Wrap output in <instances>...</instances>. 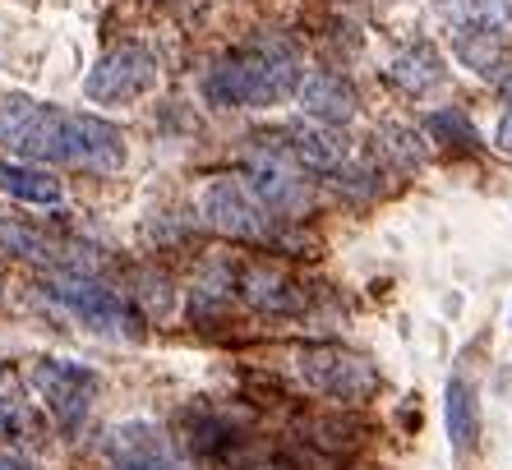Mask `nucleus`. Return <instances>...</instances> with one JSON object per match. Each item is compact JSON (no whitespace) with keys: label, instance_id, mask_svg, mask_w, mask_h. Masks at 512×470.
<instances>
[{"label":"nucleus","instance_id":"1","mask_svg":"<svg viewBox=\"0 0 512 470\" xmlns=\"http://www.w3.org/2000/svg\"><path fill=\"white\" fill-rule=\"evenodd\" d=\"M0 148L51 166H84V171H120L125 166V139L111 120L65 111V106L37 102L14 93L0 102Z\"/></svg>","mask_w":512,"mask_h":470},{"label":"nucleus","instance_id":"2","mask_svg":"<svg viewBox=\"0 0 512 470\" xmlns=\"http://www.w3.org/2000/svg\"><path fill=\"white\" fill-rule=\"evenodd\" d=\"M300 60L277 42L231 51L213 74L203 79V93L217 106H277L291 93H300Z\"/></svg>","mask_w":512,"mask_h":470},{"label":"nucleus","instance_id":"3","mask_svg":"<svg viewBox=\"0 0 512 470\" xmlns=\"http://www.w3.org/2000/svg\"><path fill=\"white\" fill-rule=\"evenodd\" d=\"M296 374L305 388L323 392L333 401H365L379 392V369L365 355L342 351V346H310V351H300Z\"/></svg>","mask_w":512,"mask_h":470},{"label":"nucleus","instance_id":"4","mask_svg":"<svg viewBox=\"0 0 512 470\" xmlns=\"http://www.w3.org/2000/svg\"><path fill=\"white\" fill-rule=\"evenodd\" d=\"M199 212L213 231L231 235V240H268L273 235V212L250 194V185L236 176H217L203 185Z\"/></svg>","mask_w":512,"mask_h":470},{"label":"nucleus","instance_id":"5","mask_svg":"<svg viewBox=\"0 0 512 470\" xmlns=\"http://www.w3.org/2000/svg\"><path fill=\"white\" fill-rule=\"evenodd\" d=\"M157 79H162V70H157L153 51L125 42V47L107 51L97 60L93 74L84 79V93L88 102H139V97H148L157 88Z\"/></svg>","mask_w":512,"mask_h":470},{"label":"nucleus","instance_id":"6","mask_svg":"<svg viewBox=\"0 0 512 470\" xmlns=\"http://www.w3.org/2000/svg\"><path fill=\"white\" fill-rule=\"evenodd\" d=\"M33 388L47 401V411L56 415L60 429H79L93 411L97 397V374L74 360H37L33 365Z\"/></svg>","mask_w":512,"mask_h":470},{"label":"nucleus","instance_id":"7","mask_svg":"<svg viewBox=\"0 0 512 470\" xmlns=\"http://www.w3.org/2000/svg\"><path fill=\"white\" fill-rule=\"evenodd\" d=\"M245 185H250V194L263 203V208L282 212V217H296V212L310 208V189H305L300 166L286 162L277 148L250 157V166H245Z\"/></svg>","mask_w":512,"mask_h":470},{"label":"nucleus","instance_id":"8","mask_svg":"<svg viewBox=\"0 0 512 470\" xmlns=\"http://www.w3.org/2000/svg\"><path fill=\"white\" fill-rule=\"evenodd\" d=\"M51 295H56L74 318H84L88 328L111 332V337L130 332V323H134L125 300H120L116 291H107V286L88 282V277H56V282H51Z\"/></svg>","mask_w":512,"mask_h":470},{"label":"nucleus","instance_id":"9","mask_svg":"<svg viewBox=\"0 0 512 470\" xmlns=\"http://www.w3.org/2000/svg\"><path fill=\"white\" fill-rule=\"evenodd\" d=\"M107 452L116 461L111 470H185V461L162 443L153 424H120V429H111Z\"/></svg>","mask_w":512,"mask_h":470},{"label":"nucleus","instance_id":"10","mask_svg":"<svg viewBox=\"0 0 512 470\" xmlns=\"http://www.w3.org/2000/svg\"><path fill=\"white\" fill-rule=\"evenodd\" d=\"M282 148L291 153V162L310 166V171H337L351 157V143L342 139V130H328V125H291L282 130Z\"/></svg>","mask_w":512,"mask_h":470},{"label":"nucleus","instance_id":"11","mask_svg":"<svg viewBox=\"0 0 512 470\" xmlns=\"http://www.w3.org/2000/svg\"><path fill=\"white\" fill-rule=\"evenodd\" d=\"M300 106H305V116L323 120V125H346L360 111L356 88L337 74H310L300 83Z\"/></svg>","mask_w":512,"mask_h":470},{"label":"nucleus","instance_id":"12","mask_svg":"<svg viewBox=\"0 0 512 470\" xmlns=\"http://www.w3.org/2000/svg\"><path fill=\"white\" fill-rule=\"evenodd\" d=\"M453 51L485 79H499L508 65V33L503 28H453Z\"/></svg>","mask_w":512,"mask_h":470},{"label":"nucleus","instance_id":"13","mask_svg":"<svg viewBox=\"0 0 512 470\" xmlns=\"http://www.w3.org/2000/svg\"><path fill=\"white\" fill-rule=\"evenodd\" d=\"M0 189L19 203H37V208H56V203L65 199L60 180L28 162H0Z\"/></svg>","mask_w":512,"mask_h":470},{"label":"nucleus","instance_id":"14","mask_svg":"<svg viewBox=\"0 0 512 470\" xmlns=\"http://www.w3.org/2000/svg\"><path fill=\"white\" fill-rule=\"evenodd\" d=\"M443 420H448V443L457 452H471L480 443V401L476 388L466 378H453L448 383V401H443Z\"/></svg>","mask_w":512,"mask_h":470},{"label":"nucleus","instance_id":"15","mask_svg":"<svg viewBox=\"0 0 512 470\" xmlns=\"http://www.w3.org/2000/svg\"><path fill=\"white\" fill-rule=\"evenodd\" d=\"M388 74H393L397 83H402L406 93H429L434 83H443V60L439 51L429 47V42H416V47H406L393 56V65H388Z\"/></svg>","mask_w":512,"mask_h":470},{"label":"nucleus","instance_id":"16","mask_svg":"<svg viewBox=\"0 0 512 470\" xmlns=\"http://www.w3.org/2000/svg\"><path fill=\"white\" fill-rule=\"evenodd\" d=\"M453 28H508L512 0H439Z\"/></svg>","mask_w":512,"mask_h":470},{"label":"nucleus","instance_id":"17","mask_svg":"<svg viewBox=\"0 0 512 470\" xmlns=\"http://www.w3.org/2000/svg\"><path fill=\"white\" fill-rule=\"evenodd\" d=\"M245 300L259 309H268V314H286V309H300V291L286 277H277V272H263L254 268L250 277H245Z\"/></svg>","mask_w":512,"mask_h":470},{"label":"nucleus","instance_id":"18","mask_svg":"<svg viewBox=\"0 0 512 470\" xmlns=\"http://www.w3.org/2000/svg\"><path fill=\"white\" fill-rule=\"evenodd\" d=\"M0 245L10 249L14 259H28V263H56L60 259L47 235L28 231V226H19V222H0Z\"/></svg>","mask_w":512,"mask_h":470},{"label":"nucleus","instance_id":"19","mask_svg":"<svg viewBox=\"0 0 512 470\" xmlns=\"http://www.w3.org/2000/svg\"><path fill=\"white\" fill-rule=\"evenodd\" d=\"M37 420L19 397H0V443H14V438H33Z\"/></svg>","mask_w":512,"mask_h":470},{"label":"nucleus","instance_id":"20","mask_svg":"<svg viewBox=\"0 0 512 470\" xmlns=\"http://www.w3.org/2000/svg\"><path fill=\"white\" fill-rule=\"evenodd\" d=\"M429 130L434 134H457V139H476V130H471L466 116H457V111H439V116H429Z\"/></svg>","mask_w":512,"mask_h":470},{"label":"nucleus","instance_id":"21","mask_svg":"<svg viewBox=\"0 0 512 470\" xmlns=\"http://www.w3.org/2000/svg\"><path fill=\"white\" fill-rule=\"evenodd\" d=\"M503 97H508V111H503V125H499V143L512 153V79L503 83Z\"/></svg>","mask_w":512,"mask_h":470},{"label":"nucleus","instance_id":"22","mask_svg":"<svg viewBox=\"0 0 512 470\" xmlns=\"http://www.w3.org/2000/svg\"><path fill=\"white\" fill-rule=\"evenodd\" d=\"M0 470H37L28 457H19V452H0Z\"/></svg>","mask_w":512,"mask_h":470}]
</instances>
